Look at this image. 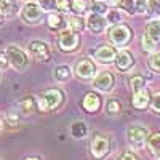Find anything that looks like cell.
Returning a JSON list of instances; mask_svg holds the SVG:
<instances>
[{"label":"cell","instance_id":"6da1fadb","mask_svg":"<svg viewBox=\"0 0 160 160\" xmlns=\"http://www.w3.org/2000/svg\"><path fill=\"white\" fill-rule=\"evenodd\" d=\"M64 102V93L59 88H48L37 98V109L42 112H50L59 109Z\"/></svg>","mask_w":160,"mask_h":160},{"label":"cell","instance_id":"f1b7e54d","mask_svg":"<svg viewBox=\"0 0 160 160\" xmlns=\"http://www.w3.org/2000/svg\"><path fill=\"white\" fill-rule=\"evenodd\" d=\"M118 8H122L123 11H127L128 15H135V0H120L118 2Z\"/></svg>","mask_w":160,"mask_h":160},{"label":"cell","instance_id":"ba28073f","mask_svg":"<svg viewBox=\"0 0 160 160\" xmlns=\"http://www.w3.org/2000/svg\"><path fill=\"white\" fill-rule=\"evenodd\" d=\"M19 16H21V19L26 22V24H38L40 21L43 19V10L40 8L37 3H32V2H29V3H26L22 8H21V11H19Z\"/></svg>","mask_w":160,"mask_h":160},{"label":"cell","instance_id":"e575fe53","mask_svg":"<svg viewBox=\"0 0 160 160\" xmlns=\"http://www.w3.org/2000/svg\"><path fill=\"white\" fill-rule=\"evenodd\" d=\"M135 10L136 13H146L148 11V0H135Z\"/></svg>","mask_w":160,"mask_h":160},{"label":"cell","instance_id":"4fadbf2b","mask_svg":"<svg viewBox=\"0 0 160 160\" xmlns=\"http://www.w3.org/2000/svg\"><path fill=\"white\" fill-rule=\"evenodd\" d=\"M114 64L117 71L120 72H128L130 69H133V66H135V56H133V53L128 51V50H122L117 53V56L114 59Z\"/></svg>","mask_w":160,"mask_h":160},{"label":"cell","instance_id":"1f68e13d","mask_svg":"<svg viewBox=\"0 0 160 160\" xmlns=\"http://www.w3.org/2000/svg\"><path fill=\"white\" fill-rule=\"evenodd\" d=\"M106 19H108V22H112V24H117L120 22V19H122V16H120V13L117 10H111L106 13Z\"/></svg>","mask_w":160,"mask_h":160},{"label":"cell","instance_id":"d6a6232c","mask_svg":"<svg viewBox=\"0 0 160 160\" xmlns=\"http://www.w3.org/2000/svg\"><path fill=\"white\" fill-rule=\"evenodd\" d=\"M56 8L62 13L71 11V0H58L56 2Z\"/></svg>","mask_w":160,"mask_h":160},{"label":"cell","instance_id":"d4e9b609","mask_svg":"<svg viewBox=\"0 0 160 160\" xmlns=\"http://www.w3.org/2000/svg\"><path fill=\"white\" fill-rule=\"evenodd\" d=\"M128 82H130V87H131L133 93H135V91H139V90H142V88H146V78H144L142 75H139V74L130 77Z\"/></svg>","mask_w":160,"mask_h":160},{"label":"cell","instance_id":"8fae6325","mask_svg":"<svg viewBox=\"0 0 160 160\" xmlns=\"http://www.w3.org/2000/svg\"><path fill=\"white\" fill-rule=\"evenodd\" d=\"M29 53H31V56H34L35 59L42 61V62H48L51 59L50 47L43 40H32L29 43Z\"/></svg>","mask_w":160,"mask_h":160},{"label":"cell","instance_id":"30bf717a","mask_svg":"<svg viewBox=\"0 0 160 160\" xmlns=\"http://www.w3.org/2000/svg\"><path fill=\"white\" fill-rule=\"evenodd\" d=\"M85 28L91 34H101V32H104L106 28H108V19H106L104 15H99V13H95V11H90L87 19H85Z\"/></svg>","mask_w":160,"mask_h":160},{"label":"cell","instance_id":"484cf974","mask_svg":"<svg viewBox=\"0 0 160 160\" xmlns=\"http://www.w3.org/2000/svg\"><path fill=\"white\" fill-rule=\"evenodd\" d=\"M157 43H158V42L152 40L149 35L142 34V37H141V47H142V50H144V51H148V53H154V51L157 50Z\"/></svg>","mask_w":160,"mask_h":160},{"label":"cell","instance_id":"7402d4cb","mask_svg":"<svg viewBox=\"0 0 160 160\" xmlns=\"http://www.w3.org/2000/svg\"><path fill=\"white\" fill-rule=\"evenodd\" d=\"M87 133H88L87 125L82 122V120H77V122H74V123L71 125V135H72V138H75V139H83V138L87 136Z\"/></svg>","mask_w":160,"mask_h":160},{"label":"cell","instance_id":"836d02e7","mask_svg":"<svg viewBox=\"0 0 160 160\" xmlns=\"http://www.w3.org/2000/svg\"><path fill=\"white\" fill-rule=\"evenodd\" d=\"M117 160H141L135 152H131V151H125V152H122L118 157H117Z\"/></svg>","mask_w":160,"mask_h":160},{"label":"cell","instance_id":"603a6c76","mask_svg":"<svg viewBox=\"0 0 160 160\" xmlns=\"http://www.w3.org/2000/svg\"><path fill=\"white\" fill-rule=\"evenodd\" d=\"M120 112H122V102L115 98L108 99V102H106V114L111 115V117H115Z\"/></svg>","mask_w":160,"mask_h":160},{"label":"cell","instance_id":"9c48e42d","mask_svg":"<svg viewBox=\"0 0 160 160\" xmlns=\"http://www.w3.org/2000/svg\"><path fill=\"white\" fill-rule=\"evenodd\" d=\"M90 55L101 64H112L117 56V48L112 45H99L90 51Z\"/></svg>","mask_w":160,"mask_h":160},{"label":"cell","instance_id":"83f0119b","mask_svg":"<svg viewBox=\"0 0 160 160\" xmlns=\"http://www.w3.org/2000/svg\"><path fill=\"white\" fill-rule=\"evenodd\" d=\"M90 11H95V13H99V15H106L108 13V5L101 0H95L93 3H90Z\"/></svg>","mask_w":160,"mask_h":160},{"label":"cell","instance_id":"f6af8a7d","mask_svg":"<svg viewBox=\"0 0 160 160\" xmlns=\"http://www.w3.org/2000/svg\"><path fill=\"white\" fill-rule=\"evenodd\" d=\"M158 160H160V155H158Z\"/></svg>","mask_w":160,"mask_h":160},{"label":"cell","instance_id":"f546056e","mask_svg":"<svg viewBox=\"0 0 160 160\" xmlns=\"http://www.w3.org/2000/svg\"><path fill=\"white\" fill-rule=\"evenodd\" d=\"M151 108L155 114H160V90L154 91L152 95H151Z\"/></svg>","mask_w":160,"mask_h":160},{"label":"cell","instance_id":"4dcf8cb0","mask_svg":"<svg viewBox=\"0 0 160 160\" xmlns=\"http://www.w3.org/2000/svg\"><path fill=\"white\" fill-rule=\"evenodd\" d=\"M37 5L43 11H53L56 8V0H37Z\"/></svg>","mask_w":160,"mask_h":160},{"label":"cell","instance_id":"e0dca14e","mask_svg":"<svg viewBox=\"0 0 160 160\" xmlns=\"http://www.w3.org/2000/svg\"><path fill=\"white\" fill-rule=\"evenodd\" d=\"M144 34L155 42H160V19H151L144 26Z\"/></svg>","mask_w":160,"mask_h":160},{"label":"cell","instance_id":"7bdbcfd3","mask_svg":"<svg viewBox=\"0 0 160 160\" xmlns=\"http://www.w3.org/2000/svg\"><path fill=\"white\" fill-rule=\"evenodd\" d=\"M22 160H42V158H40V157H26Z\"/></svg>","mask_w":160,"mask_h":160},{"label":"cell","instance_id":"74e56055","mask_svg":"<svg viewBox=\"0 0 160 160\" xmlns=\"http://www.w3.org/2000/svg\"><path fill=\"white\" fill-rule=\"evenodd\" d=\"M8 64H10V61H8V56H7V51H0V71L7 69Z\"/></svg>","mask_w":160,"mask_h":160},{"label":"cell","instance_id":"2e32d148","mask_svg":"<svg viewBox=\"0 0 160 160\" xmlns=\"http://www.w3.org/2000/svg\"><path fill=\"white\" fill-rule=\"evenodd\" d=\"M131 104H133V108L138 109V111L148 109L149 104H151V93L146 90V88H142V90H139V91H135V93H133Z\"/></svg>","mask_w":160,"mask_h":160},{"label":"cell","instance_id":"8992f818","mask_svg":"<svg viewBox=\"0 0 160 160\" xmlns=\"http://www.w3.org/2000/svg\"><path fill=\"white\" fill-rule=\"evenodd\" d=\"M148 136L149 131L142 125H131L127 130V141L133 149H142L146 146V141H148Z\"/></svg>","mask_w":160,"mask_h":160},{"label":"cell","instance_id":"52a82bcc","mask_svg":"<svg viewBox=\"0 0 160 160\" xmlns=\"http://www.w3.org/2000/svg\"><path fill=\"white\" fill-rule=\"evenodd\" d=\"M7 56H8L10 64L16 71H24L26 68H28V64H29L28 55H26V53L19 47H16V45H10L7 48Z\"/></svg>","mask_w":160,"mask_h":160},{"label":"cell","instance_id":"4316f807","mask_svg":"<svg viewBox=\"0 0 160 160\" xmlns=\"http://www.w3.org/2000/svg\"><path fill=\"white\" fill-rule=\"evenodd\" d=\"M148 64H149V69L155 74H160V51H154L151 53V56L148 59Z\"/></svg>","mask_w":160,"mask_h":160},{"label":"cell","instance_id":"cb8c5ba5","mask_svg":"<svg viewBox=\"0 0 160 160\" xmlns=\"http://www.w3.org/2000/svg\"><path fill=\"white\" fill-rule=\"evenodd\" d=\"M71 75H72V71H71L69 66H66V64L58 66L56 71H55V77H56L58 82H66V80L71 78Z\"/></svg>","mask_w":160,"mask_h":160},{"label":"cell","instance_id":"9a60e30c","mask_svg":"<svg viewBox=\"0 0 160 160\" xmlns=\"http://www.w3.org/2000/svg\"><path fill=\"white\" fill-rule=\"evenodd\" d=\"M45 22H47V28L53 32H59L62 29H66V26H68V18L62 16L61 13H53L50 11L48 16L45 18Z\"/></svg>","mask_w":160,"mask_h":160},{"label":"cell","instance_id":"f35d334b","mask_svg":"<svg viewBox=\"0 0 160 160\" xmlns=\"http://www.w3.org/2000/svg\"><path fill=\"white\" fill-rule=\"evenodd\" d=\"M160 10V0H148V11L154 13Z\"/></svg>","mask_w":160,"mask_h":160},{"label":"cell","instance_id":"bcb514c9","mask_svg":"<svg viewBox=\"0 0 160 160\" xmlns=\"http://www.w3.org/2000/svg\"><path fill=\"white\" fill-rule=\"evenodd\" d=\"M0 160H2V158H0Z\"/></svg>","mask_w":160,"mask_h":160},{"label":"cell","instance_id":"60d3db41","mask_svg":"<svg viewBox=\"0 0 160 160\" xmlns=\"http://www.w3.org/2000/svg\"><path fill=\"white\" fill-rule=\"evenodd\" d=\"M7 22V18L2 15V13H0V26H2V24H5Z\"/></svg>","mask_w":160,"mask_h":160},{"label":"cell","instance_id":"b9f144b4","mask_svg":"<svg viewBox=\"0 0 160 160\" xmlns=\"http://www.w3.org/2000/svg\"><path fill=\"white\" fill-rule=\"evenodd\" d=\"M3 127H5V120L0 117V133H2V130H3Z\"/></svg>","mask_w":160,"mask_h":160},{"label":"cell","instance_id":"ab89813d","mask_svg":"<svg viewBox=\"0 0 160 160\" xmlns=\"http://www.w3.org/2000/svg\"><path fill=\"white\" fill-rule=\"evenodd\" d=\"M118 2H120V0H104V3L106 5H108V7H118Z\"/></svg>","mask_w":160,"mask_h":160},{"label":"cell","instance_id":"d6986e66","mask_svg":"<svg viewBox=\"0 0 160 160\" xmlns=\"http://www.w3.org/2000/svg\"><path fill=\"white\" fill-rule=\"evenodd\" d=\"M16 11H18L16 0H0V13H2L7 19L15 16Z\"/></svg>","mask_w":160,"mask_h":160},{"label":"cell","instance_id":"5b68a950","mask_svg":"<svg viewBox=\"0 0 160 160\" xmlns=\"http://www.w3.org/2000/svg\"><path fill=\"white\" fill-rule=\"evenodd\" d=\"M96 72H98L96 64L90 58H82L74 64V74L78 80H82V82H87V83L91 82V80L96 77Z\"/></svg>","mask_w":160,"mask_h":160},{"label":"cell","instance_id":"44dd1931","mask_svg":"<svg viewBox=\"0 0 160 160\" xmlns=\"http://www.w3.org/2000/svg\"><path fill=\"white\" fill-rule=\"evenodd\" d=\"M68 29L74 31V32H82L85 29V19L78 15H72L68 18Z\"/></svg>","mask_w":160,"mask_h":160},{"label":"cell","instance_id":"7a4b0ae2","mask_svg":"<svg viewBox=\"0 0 160 160\" xmlns=\"http://www.w3.org/2000/svg\"><path fill=\"white\" fill-rule=\"evenodd\" d=\"M108 40L109 43L115 48H125L130 45V42L133 40V29L128 24L123 22H117L108 32Z\"/></svg>","mask_w":160,"mask_h":160},{"label":"cell","instance_id":"277c9868","mask_svg":"<svg viewBox=\"0 0 160 160\" xmlns=\"http://www.w3.org/2000/svg\"><path fill=\"white\" fill-rule=\"evenodd\" d=\"M80 43H82V37H80L78 32H74L71 29H62L58 34V48L62 53H74L80 48Z\"/></svg>","mask_w":160,"mask_h":160},{"label":"cell","instance_id":"5bb4252c","mask_svg":"<svg viewBox=\"0 0 160 160\" xmlns=\"http://www.w3.org/2000/svg\"><path fill=\"white\" fill-rule=\"evenodd\" d=\"M101 104H102V99L95 91H88L87 95L83 96V99H82V108L88 114H96L101 109Z\"/></svg>","mask_w":160,"mask_h":160},{"label":"cell","instance_id":"8d00e7d4","mask_svg":"<svg viewBox=\"0 0 160 160\" xmlns=\"http://www.w3.org/2000/svg\"><path fill=\"white\" fill-rule=\"evenodd\" d=\"M5 120H7V122H8L11 127H18V123H19V118H18V115H16V114H13V112H8Z\"/></svg>","mask_w":160,"mask_h":160},{"label":"cell","instance_id":"3957f363","mask_svg":"<svg viewBox=\"0 0 160 160\" xmlns=\"http://www.w3.org/2000/svg\"><path fill=\"white\" fill-rule=\"evenodd\" d=\"M111 152V138L102 131H95L90 142V154L95 160H102Z\"/></svg>","mask_w":160,"mask_h":160},{"label":"cell","instance_id":"ee69618b","mask_svg":"<svg viewBox=\"0 0 160 160\" xmlns=\"http://www.w3.org/2000/svg\"><path fill=\"white\" fill-rule=\"evenodd\" d=\"M0 78H2V74H0Z\"/></svg>","mask_w":160,"mask_h":160},{"label":"cell","instance_id":"ffe728a7","mask_svg":"<svg viewBox=\"0 0 160 160\" xmlns=\"http://www.w3.org/2000/svg\"><path fill=\"white\" fill-rule=\"evenodd\" d=\"M71 11L78 16H83L87 13H90L88 0H71Z\"/></svg>","mask_w":160,"mask_h":160},{"label":"cell","instance_id":"7c38bea8","mask_svg":"<svg viewBox=\"0 0 160 160\" xmlns=\"http://www.w3.org/2000/svg\"><path fill=\"white\" fill-rule=\"evenodd\" d=\"M114 85H115V77L112 72H101L99 75H96L93 78V87H95V90H98L101 93L112 91Z\"/></svg>","mask_w":160,"mask_h":160},{"label":"cell","instance_id":"ac0fdd59","mask_svg":"<svg viewBox=\"0 0 160 160\" xmlns=\"http://www.w3.org/2000/svg\"><path fill=\"white\" fill-rule=\"evenodd\" d=\"M146 146L152 155L158 157L160 155V131H154V133H149L148 136V141H146Z\"/></svg>","mask_w":160,"mask_h":160},{"label":"cell","instance_id":"d590c367","mask_svg":"<svg viewBox=\"0 0 160 160\" xmlns=\"http://www.w3.org/2000/svg\"><path fill=\"white\" fill-rule=\"evenodd\" d=\"M34 102H35V99H34V98H28V99H24V101L21 102L22 111H24V112H31V111L34 109Z\"/></svg>","mask_w":160,"mask_h":160}]
</instances>
